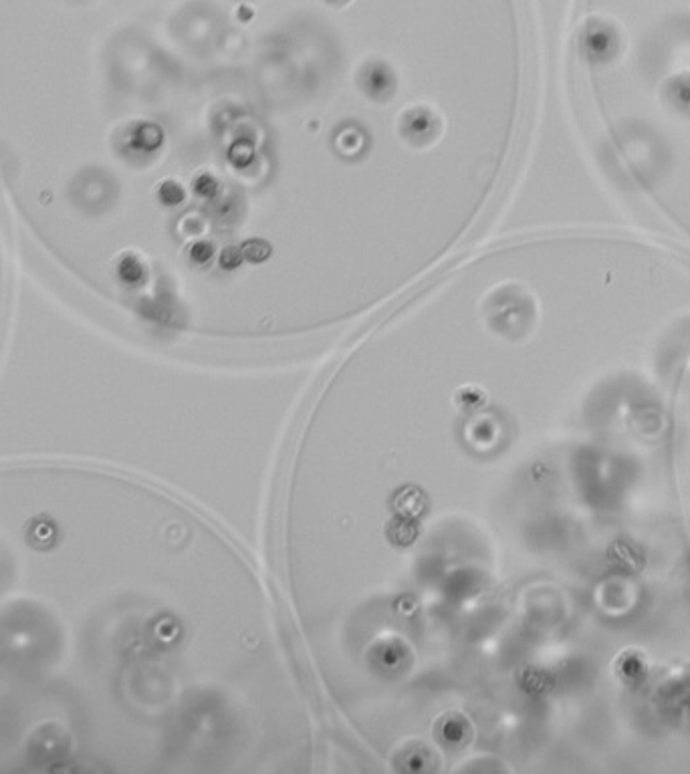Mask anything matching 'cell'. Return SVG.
Here are the masks:
<instances>
[{
    "mask_svg": "<svg viewBox=\"0 0 690 774\" xmlns=\"http://www.w3.org/2000/svg\"><path fill=\"white\" fill-rule=\"evenodd\" d=\"M608 37L604 34V32H594V34H590V39H587V48L592 51V53H606V48H608Z\"/></svg>",
    "mask_w": 690,
    "mask_h": 774,
    "instance_id": "cell-2",
    "label": "cell"
},
{
    "mask_svg": "<svg viewBox=\"0 0 690 774\" xmlns=\"http://www.w3.org/2000/svg\"><path fill=\"white\" fill-rule=\"evenodd\" d=\"M648 669H650L648 657L638 650L622 651L616 657V664H613L616 676L620 678L622 683H626L627 688L642 686L646 678H648Z\"/></svg>",
    "mask_w": 690,
    "mask_h": 774,
    "instance_id": "cell-1",
    "label": "cell"
}]
</instances>
